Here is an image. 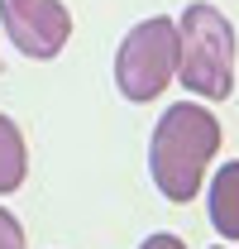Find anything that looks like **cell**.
<instances>
[{"label":"cell","instance_id":"6da1fadb","mask_svg":"<svg viewBox=\"0 0 239 249\" xmlns=\"http://www.w3.org/2000/svg\"><path fill=\"white\" fill-rule=\"evenodd\" d=\"M220 149V120L196 101H177L163 110L149 139V173L168 201H191L206 187V168Z\"/></svg>","mask_w":239,"mask_h":249},{"label":"cell","instance_id":"7a4b0ae2","mask_svg":"<svg viewBox=\"0 0 239 249\" xmlns=\"http://www.w3.org/2000/svg\"><path fill=\"white\" fill-rule=\"evenodd\" d=\"M177 82L206 101L235 91V29L206 0H191L177 19Z\"/></svg>","mask_w":239,"mask_h":249},{"label":"cell","instance_id":"3957f363","mask_svg":"<svg viewBox=\"0 0 239 249\" xmlns=\"http://www.w3.org/2000/svg\"><path fill=\"white\" fill-rule=\"evenodd\" d=\"M172 77H177V24L168 15H153L124 34L115 53V87L124 101L144 106L168 91Z\"/></svg>","mask_w":239,"mask_h":249},{"label":"cell","instance_id":"277c9868","mask_svg":"<svg viewBox=\"0 0 239 249\" xmlns=\"http://www.w3.org/2000/svg\"><path fill=\"white\" fill-rule=\"evenodd\" d=\"M0 24L24 58H58L72 38V15L62 0H0Z\"/></svg>","mask_w":239,"mask_h":249},{"label":"cell","instance_id":"5b68a950","mask_svg":"<svg viewBox=\"0 0 239 249\" xmlns=\"http://www.w3.org/2000/svg\"><path fill=\"white\" fill-rule=\"evenodd\" d=\"M206 211L215 235H225L230 245H239V158L220 163L215 178L206 182Z\"/></svg>","mask_w":239,"mask_h":249},{"label":"cell","instance_id":"8992f818","mask_svg":"<svg viewBox=\"0 0 239 249\" xmlns=\"http://www.w3.org/2000/svg\"><path fill=\"white\" fill-rule=\"evenodd\" d=\"M29 178V149H24V134L10 115H0V196L5 192H19Z\"/></svg>","mask_w":239,"mask_h":249},{"label":"cell","instance_id":"52a82bcc","mask_svg":"<svg viewBox=\"0 0 239 249\" xmlns=\"http://www.w3.org/2000/svg\"><path fill=\"white\" fill-rule=\"evenodd\" d=\"M0 249H29V240H24V225L10 216L5 206H0Z\"/></svg>","mask_w":239,"mask_h":249},{"label":"cell","instance_id":"ba28073f","mask_svg":"<svg viewBox=\"0 0 239 249\" xmlns=\"http://www.w3.org/2000/svg\"><path fill=\"white\" fill-rule=\"evenodd\" d=\"M139 249H187V245H182L177 235H149V240H144Z\"/></svg>","mask_w":239,"mask_h":249}]
</instances>
